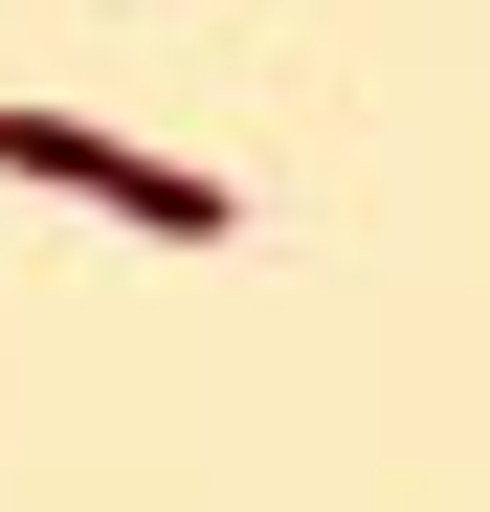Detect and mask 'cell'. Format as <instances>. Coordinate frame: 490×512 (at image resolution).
Masks as SVG:
<instances>
[{"mask_svg":"<svg viewBox=\"0 0 490 512\" xmlns=\"http://www.w3.org/2000/svg\"><path fill=\"white\" fill-rule=\"evenodd\" d=\"M0 179L90 201V223H134V245H223V223H245V201L201 179V156H134V134H90V112H45V90H0Z\"/></svg>","mask_w":490,"mask_h":512,"instance_id":"6da1fadb","label":"cell"}]
</instances>
